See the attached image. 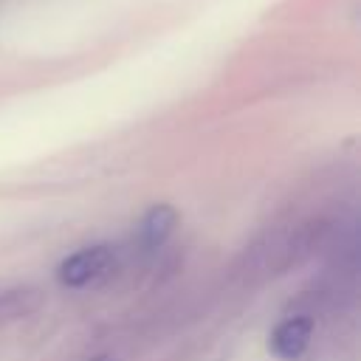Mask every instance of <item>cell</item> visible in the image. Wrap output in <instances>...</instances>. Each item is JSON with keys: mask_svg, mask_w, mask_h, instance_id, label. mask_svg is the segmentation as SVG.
I'll return each mask as SVG.
<instances>
[{"mask_svg": "<svg viewBox=\"0 0 361 361\" xmlns=\"http://www.w3.org/2000/svg\"><path fill=\"white\" fill-rule=\"evenodd\" d=\"M118 265V254L113 245L107 243H96V245H85L73 254H68L59 265H56V282L62 288H87L104 276H110Z\"/></svg>", "mask_w": 361, "mask_h": 361, "instance_id": "cell-1", "label": "cell"}, {"mask_svg": "<svg viewBox=\"0 0 361 361\" xmlns=\"http://www.w3.org/2000/svg\"><path fill=\"white\" fill-rule=\"evenodd\" d=\"M313 338V322L307 316H288L268 333V350L282 361H296Z\"/></svg>", "mask_w": 361, "mask_h": 361, "instance_id": "cell-2", "label": "cell"}, {"mask_svg": "<svg viewBox=\"0 0 361 361\" xmlns=\"http://www.w3.org/2000/svg\"><path fill=\"white\" fill-rule=\"evenodd\" d=\"M178 209L169 206V203H155L149 206L141 220H138V228H135V240H138V248L141 251H158L161 245H166V240L175 234L178 228Z\"/></svg>", "mask_w": 361, "mask_h": 361, "instance_id": "cell-3", "label": "cell"}, {"mask_svg": "<svg viewBox=\"0 0 361 361\" xmlns=\"http://www.w3.org/2000/svg\"><path fill=\"white\" fill-rule=\"evenodd\" d=\"M90 361H107V355H96V358H90Z\"/></svg>", "mask_w": 361, "mask_h": 361, "instance_id": "cell-4", "label": "cell"}]
</instances>
